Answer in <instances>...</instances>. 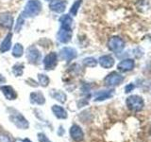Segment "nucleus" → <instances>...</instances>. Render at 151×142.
I'll return each mask as SVG.
<instances>
[{
	"label": "nucleus",
	"mask_w": 151,
	"mask_h": 142,
	"mask_svg": "<svg viewBox=\"0 0 151 142\" xmlns=\"http://www.w3.org/2000/svg\"><path fill=\"white\" fill-rule=\"evenodd\" d=\"M60 28L57 33V40L61 44H67L71 41L73 36V18L70 14H63L59 19Z\"/></svg>",
	"instance_id": "1"
},
{
	"label": "nucleus",
	"mask_w": 151,
	"mask_h": 142,
	"mask_svg": "<svg viewBox=\"0 0 151 142\" xmlns=\"http://www.w3.org/2000/svg\"><path fill=\"white\" fill-rule=\"evenodd\" d=\"M8 111H9V120H11L18 129L26 130L29 127V123H28L27 120L19 111L15 110V109H13V108H9Z\"/></svg>",
	"instance_id": "2"
},
{
	"label": "nucleus",
	"mask_w": 151,
	"mask_h": 142,
	"mask_svg": "<svg viewBox=\"0 0 151 142\" xmlns=\"http://www.w3.org/2000/svg\"><path fill=\"white\" fill-rule=\"evenodd\" d=\"M42 5L40 0H28L21 14L25 18H32L37 16L42 12Z\"/></svg>",
	"instance_id": "3"
},
{
	"label": "nucleus",
	"mask_w": 151,
	"mask_h": 142,
	"mask_svg": "<svg viewBox=\"0 0 151 142\" xmlns=\"http://www.w3.org/2000/svg\"><path fill=\"white\" fill-rule=\"evenodd\" d=\"M127 106V108L131 111L134 112H139L145 106V102L144 99H142L140 96H137V95H133V96H130L127 99L126 101Z\"/></svg>",
	"instance_id": "4"
},
{
	"label": "nucleus",
	"mask_w": 151,
	"mask_h": 142,
	"mask_svg": "<svg viewBox=\"0 0 151 142\" xmlns=\"http://www.w3.org/2000/svg\"><path fill=\"white\" fill-rule=\"evenodd\" d=\"M27 60L32 64H39L42 61V53L35 46H30L27 49Z\"/></svg>",
	"instance_id": "5"
},
{
	"label": "nucleus",
	"mask_w": 151,
	"mask_h": 142,
	"mask_svg": "<svg viewBox=\"0 0 151 142\" xmlns=\"http://www.w3.org/2000/svg\"><path fill=\"white\" fill-rule=\"evenodd\" d=\"M108 47L114 53H119L125 49V42L118 36H112L108 41Z\"/></svg>",
	"instance_id": "6"
},
{
	"label": "nucleus",
	"mask_w": 151,
	"mask_h": 142,
	"mask_svg": "<svg viewBox=\"0 0 151 142\" xmlns=\"http://www.w3.org/2000/svg\"><path fill=\"white\" fill-rule=\"evenodd\" d=\"M78 56V52L75 49L70 46H64L59 52V57L60 60L65 61L66 63H70L75 60Z\"/></svg>",
	"instance_id": "7"
},
{
	"label": "nucleus",
	"mask_w": 151,
	"mask_h": 142,
	"mask_svg": "<svg viewBox=\"0 0 151 142\" xmlns=\"http://www.w3.org/2000/svg\"><path fill=\"white\" fill-rule=\"evenodd\" d=\"M42 64L45 70H53L58 65V54L56 52H50L47 54L44 60H42Z\"/></svg>",
	"instance_id": "8"
},
{
	"label": "nucleus",
	"mask_w": 151,
	"mask_h": 142,
	"mask_svg": "<svg viewBox=\"0 0 151 142\" xmlns=\"http://www.w3.org/2000/svg\"><path fill=\"white\" fill-rule=\"evenodd\" d=\"M123 80H124V77L121 76L119 73L111 72L106 76V78L104 79V83H105L107 86L114 87V86H117V85H119L120 83H122Z\"/></svg>",
	"instance_id": "9"
},
{
	"label": "nucleus",
	"mask_w": 151,
	"mask_h": 142,
	"mask_svg": "<svg viewBox=\"0 0 151 142\" xmlns=\"http://www.w3.org/2000/svg\"><path fill=\"white\" fill-rule=\"evenodd\" d=\"M14 23L12 14L9 12H5L0 13V27L7 30H12Z\"/></svg>",
	"instance_id": "10"
},
{
	"label": "nucleus",
	"mask_w": 151,
	"mask_h": 142,
	"mask_svg": "<svg viewBox=\"0 0 151 142\" xmlns=\"http://www.w3.org/2000/svg\"><path fill=\"white\" fill-rule=\"evenodd\" d=\"M66 6H67L66 0H52L49 4V9L56 13H63L65 11Z\"/></svg>",
	"instance_id": "11"
},
{
	"label": "nucleus",
	"mask_w": 151,
	"mask_h": 142,
	"mask_svg": "<svg viewBox=\"0 0 151 142\" xmlns=\"http://www.w3.org/2000/svg\"><path fill=\"white\" fill-rule=\"evenodd\" d=\"M70 136L74 141L80 142L84 139V133L78 125L74 124L70 128Z\"/></svg>",
	"instance_id": "12"
},
{
	"label": "nucleus",
	"mask_w": 151,
	"mask_h": 142,
	"mask_svg": "<svg viewBox=\"0 0 151 142\" xmlns=\"http://www.w3.org/2000/svg\"><path fill=\"white\" fill-rule=\"evenodd\" d=\"M0 90H1L2 94L4 95V97L6 98L8 101H14L17 99V92L15 91L12 86L11 85H1L0 86Z\"/></svg>",
	"instance_id": "13"
},
{
	"label": "nucleus",
	"mask_w": 151,
	"mask_h": 142,
	"mask_svg": "<svg viewBox=\"0 0 151 142\" xmlns=\"http://www.w3.org/2000/svg\"><path fill=\"white\" fill-rule=\"evenodd\" d=\"M135 66V62L132 59H125L121 61L117 65L118 70L122 71V72H127L134 68Z\"/></svg>",
	"instance_id": "14"
},
{
	"label": "nucleus",
	"mask_w": 151,
	"mask_h": 142,
	"mask_svg": "<svg viewBox=\"0 0 151 142\" xmlns=\"http://www.w3.org/2000/svg\"><path fill=\"white\" fill-rule=\"evenodd\" d=\"M29 99L32 104H36V105H42V104L45 103V98L41 91H35L30 93Z\"/></svg>",
	"instance_id": "15"
},
{
	"label": "nucleus",
	"mask_w": 151,
	"mask_h": 142,
	"mask_svg": "<svg viewBox=\"0 0 151 142\" xmlns=\"http://www.w3.org/2000/svg\"><path fill=\"white\" fill-rule=\"evenodd\" d=\"M51 110H52V113L54 114V116L57 118H59V120H66V118L68 117L67 111H66L63 106L55 104V105L52 106Z\"/></svg>",
	"instance_id": "16"
},
{
	"label": "nucleus",
	"mask_w": 151,
	"mask_h": 142,
	"mask_svg": "<svg viewBox=\"0 0 151 142\" xmlns=\"http://www.w3.org/2000/svg\"><path fill=\"white\" fill-rule=\"evenodd\" d=\"M98 63L103 68H111L114 65V59L111 55H103L98 59Z\"/></svg>",
	"instance_id": "17"
},
{
	"label": "nucleus",
	"mask_w": 151,
	"mask_h": 142,
	"mask_svg": "<svg viewBox=\"0 0 151 142\" xmlns=\"http://www.w3.org/2000/svg\"><path fill=\"white\" fill-rule=\"evenodd\" d=\"M12 33L9 32L8 34L5 36L4 40L2 41L1 45H0V52L1 53H5V52L9 51L12 47Z\"/></svg>",
	"instance_id": "18"
},
{
	"label": "nucleus",
	"mask_w": 151,
	"mask_h": 142,
	"mask_svg": "<svg viewBox=\"0 0 151 142\" xmlns=\"http://www.w3.org/2000/svg\"><path fill=\"white\" fill-rule=\"evenodd\" d=\"M50 96L56 101H58L60 103H64L67 99V95L61 90H51L49 93Z\"/></svg>",
	"instance_id": "19"
},
{
	"label": "nucleus",
	"mask_w": 151,
	"mask_h": 142,
	"mask_svg": "<svg viewBox=\"0 0 151 142\" xmlns=\"http://www.w3.org/2000/svg\"><path fill=\"white\" fill-rule=\"evenodd\" d=\"M96 99L94 101H105L107 99H110L112 96V90H104V91H99L96 93Z\"/></svg>",
	"instance_id": "20"
},
{
	"label": "nucleus",
	"mask_w": 151,
	"mask_h": 142,
	"mask_svg": "<svg viewBox=\"0 0 151 142\" xmlns=\"http://www.w3.org/2000/svg\"><path fill=\"white\" fill-rule=\"evenodd\" d=\"M24 54V47L21 44H15L13 46V49H12V55L13 57H15V58H20L22 57Z\"/></svg>",
	"instance_id": "21"
},
{
	"label": "nucleus",
	"mask_w": 151,
	"mask_h": 142,
	"mask_svg": "<svg viewBox=\"0 0 151 142\" xmlns=\"http://www.w3.org/2000/svg\"><path fill=\"white\" fill-rule=\"evenodd\" d=\"M24 68H25V65L22 63H17L15 64L12 68V71L13 75L15 76V77H20V76L23 75L24 73Z\"/></svg>",
	"instance_id": "22"
},
{
	"label": "nucleus",
	"mask_w": 151,
	"mask_h": 142,
	"mask_svg": "<svg viewBox=\"0 0 151 142\" xmlns=\"http://www.w3.org/2000/svg\"><path fill=\"white\" fill-rule=\"evenodd\" d=\"M82 64L86 67H96L97 65V61L93 57H87V58L83 59Z\"/></svg>",
	"instance_id": "23"
},
{
	"label": "nucleus",
	"mask_w": 151,
	"mask_h": 142,
	"mask_svg": "<svg viewBox=\"0 0 151 142\" xmlns=\"http://www.w3.org/2000/svg\"><path fill=\"white\" fill-rule=\"evenodd\" d=\"M82 4V0H77L75 1L72 5V7L70 9V15L71 16H76L78 14V12Z\"/></svg>",
	"instance_id": "24"
},
{
	"label": "nucleus",
	"mask_w": 151,
	"mask_h": 142,
	"mask_svg": "<svg viewBox=\"0 0 151 142\" xmlns=\"http://www.w3.org/2000/svg\"><path fill=\"white\" fill-rule=\"evenodd\" d=\"M38 80H39V83L41 86L42 87H46L48 86V84L50 83V80L48 78V76L45 75V74H38Z\"/></svg>",
	"instance_id": "25"
},
{
	"label": "nucleus",
	"mask_w": 151,
	"mask_h": 142,
	"mask_svg": "<svg viewBox=\"0 0 151 142\" xmlns=\"http://www.w3.org/2000/svg\"><path fill=\"white\" fill-rule=\"evenodd\" d=\"M24 23H25V17H24L22 14H20V16L18 17L16 25H15V31L16 32H19V31L21 30V28H22V27L24 25Z\"/></svg>",
	"instance_id": "26"
},
{
	"label": "nucleus",
	"mask_w": 151,
	"mask_h": 142,
	"mask_svg": "<svg viewBox=\"0 0 151 142\" xmlns=\"http://www.w3.org/2000/svg\"><path fill=\"white\" fill-rule=\"evenodd\" d=\"M0 142H12L11 137H9L7 134H5L4 132L0 131Z\"/></svg>",
	"instance_id": "27"
},
{
	"label": "nucleus",
	"mask_w": 151,
	"mask_h": 142,
	"mask_svg": "<svg viewBox=\"0 0 151 142\" xmlns=\"http://www.w3.org/2000/svg\"><path fill=\"white\" fill-rule=\"evenodd\" d=\"M37 136H38L39 142H51L50 139L45 135V134H44V133H39V134L37 135Z\"/></svg>",
	"instance_id": "28"
},
{
	"label": "nucleus",
	"mask_w": 151,
	"mask_h": 142,
	"mask_svg": "<svg viewBox=\"0 0 151 142\" xmlns=\"http://www.w3.org/2000/svg\"><path fill=\"white\" fill-rule=\"evenodd\" d=\"M133 88H134V85L132 84V83H129V85H127L126 88H125V90H126V93H129V92L132 91V90H133Z\"/></svg>",
	"instance_id": "29"
},
{
	"label": "nucleus",
	"mask_w": 151,
	"mask_h": 142,
	"mask_svg": "<svg viewBox=\"0 0 151 142\" xmlns=\"http://www.w3.org/2000/svg\"><path fill=\"white\" fill-rule=\"evenodd\" d=\"M63 133H64V130H63V126H60V129L58 131V135L60 136H63Z\"/></svg>",
	"instance_id": "30"
},
{
	"label": "nucleus",
	"mask_w": 151,
	"mask_h": 142,
	"mask_svg": "<svg viewBox=\"0 0 151 142\" xmlns=\"http://www.w3.org/2000/svg\"><path fill=\"white\" fill-rule=\"evenodd\" d=\"M6 83V78L0 74V83Z\"/></svg>",
	"instance_id": "31"
},
{
	"label": "nucleus",
	"mask_w": 151,
	"mask_h": 142,
	"mask_svg": "<svg viewBox=\"0 0 151 142\" xmlns=\"http://www.w3.org/2000/svg\"><path fill=\"white\" fill-rule=\"evenodd\" d=\"M15 142H31V141L27 138H25V139H16Z\"/></svg>",
	"instance_id": "32"
},
{
	"label": "nucleus",
	"mask_w": 151,
	"mask_h": 142,
	"mask_svg": "<svg viewBox=\"0 0 151 142\" xmlns=\"http://www.w3.org/2000/svg\"><path fill=\"white\" fill-rule=\"evenodd\" d=\"M45 1H52V0H45Z\"/></svg>",
	"instance_id": "33"
},
{
	"label": "nucleus",
	"mask_w": 151,
	"mask_h": 142,
	"mask_svg": "<svg viewBox=\"0 0 151 142\" xmlns=\"http://www.w3.org/2000/svg\"><path fill=\"white\" fill-rule=\"evenodd\" d=\"M150 134H151V127H150Z\"/></svg>",
	"instance_id": "34"
}]
</instances>
